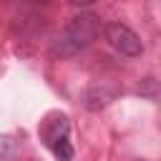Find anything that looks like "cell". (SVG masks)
<instances>
[{
    "label": "cell",
    "instance_id": "obj_3",
    "mask_svg": "<svg viewBox=\"0 0 161 161\" xmlns=\"http://www.w3.org/2000/svg\"><path fill=\"white\" fill-rule=\"evenodd\" d=\"M68 131H70V123H68V118L60 116V113H50V116L40 123V138H43V143H45L48 148H50L55 141L68 138Z\"/></svg>",
    "mask_w": 161,
    "mask_h": 161
},
{
    "label": "cell",
    "instance_id": "obj_2",
    "mask_svg": "<svg viewBox=\"0 0 161 161\" xmlns=\"http://www.w3.org/2000/svg\"><path fill=\"white\" fill-rule=\"evenodd\" d=\"M103 35H106V43H108L116 53H121V55H126V58H136V55H141V50H143L138 35H136L128 25L108 23V25L103 28Z\"/></svg>",
    "mask_w": 161,
    "mask_h": 161
},
{
    "label": "cell",
    "instance_id": "obj_6",
    "mask_svg": "<svg viewBox=\"0 0 161 161\" xmlns=\"http://www.w3.org/2000/svg\"><path fill=\"white\" fill-rule=\"evenodd\" d=\"M70 5H78V8H83V5H91V3H96V0H68Z\"/></svg>",
    "mask_w": 161,
    "mask_h": 161
},
{
    "label": "cell",
    "instance_id": "obj_5",
    "mask_svg": "<svg viewBox=\"0 0 161 161\" xmlns=\"http://www.w3.org/2000/svg\"><path fill=\"white\" fill-rule=\"evenodd\" d=\"M50 151H53V156H55L58 161H70V158H73V146H70L68 138L55 141V143L50 146Z\"/></svg>",
    "mask_w": 161,
    "mask_h": 161
},
{
    "label": "cell",
    "instance_id": "obj_1",
    "mask_svg": "<svg viewBox=\"0 0 161 161\" xmlns=\"http://www.w3.org/2000/svg\"><path fill=\"white\" fill-rule=\"evenodd\" d=\"M101 33L98 18L91 13H80L75 18H70V23L65 25L63 35L58 38V50L60 53H75L80 48H88Z\"/></svg>",
    "mask_w": 161,
    "mask_h": 161
},
{
    "label": "cell",
    "instance_id": "obj_4",
    "mask_svg": "<svg viewBox=\"0 0 161 161\" xmlns=\"http://www.w3.org/2000/svg\"><path fill=\"white\" fill-rule=\"evenodd\" d=\"M20 143L13 136H0V161H18Z\"/></svg>",
    "mask_w": 161,
    "mask_h": 161
}]
</instances>
